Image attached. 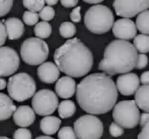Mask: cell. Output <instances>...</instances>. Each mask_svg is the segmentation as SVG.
<instances>
[{
	"instance_id": "cell-1",
	"label": "cell",
	"mask_w": 149,
	"mask_h": 139,
	"mask_svg": "<svg viewBox=\"0 0 149 139\" xmlns=\"http://www.w3.org/2000/svg\"><path fill=\"white\" fill-rule=\"evenodd\" d=\"M76 97L83 110L90 115H103L114 108L118 88L111 77L104 73L86 76L77 86Z\"/></svg>"
},
{
	"instance_id": "cell-2",
	"label": "cell",
	"mask_w": 149,
	"mask_h": 139,
	"mask_svg": "<svg viewBox=\"0 0 149 139\" xmlns=\"http://www.w3.org/2000/svg\"><path fill=\"white\" fill-rule=\"evenodd\" d=\"M53 58L59 71L72 78L84 77L93 66V53L78 38L68 39L56 48Z\"/></svg>"
},
{
	"instance_id": "cell-3",
	"label": "cell",
	"mask_w": 149,
	"mask_h": 139,
	"mask_svg": "<svg viewBox=\"0 0 149 139\" xmlns=\"http://www.w3.org/2000/svg\"><path fill=\"white\" fill-rule=\"evenodd\" d=\"M138 55V51L132 43L125 40H114L106 46L98 68L108 76L130 73L136 68Z\"/></svg>"
},
{
	"instance_id": "cell-4",
	"label": "cell",
	"mask_w": 149,
	"mask_h": 139,
	"mask_svg": "<svg viewBox=\"0 0 149 139\" xmlns=\"http://www.w3.org/2000/svg\"><path fill=\"white\" fill-rule=\"evenodd\" d=\"M84 24L91 33L101 35L112 29L114 15L105 5H93L85 13Z\"/></svg>"
},
{
	"instance_id": "cell-5",
	"label": "cell",
	"mask_w": 149,
	"mask_h": 139,
	"mask_svg": "<svg viewBox=\"0 0 149 139\" xmlns=\"http://www.w3.org/2000/svg\"><path fill=\"white\" fill-rule=\"evenodd\" d=\"M36 88L35 80L27 73H19L11 76L7 83L9 97L19 102L33 97L36 93Z\"/></svg>"
},
{
	"instance_id": "cell-6",
	"label": "cell",
	"mask_w": 149,
	"mask_h": 139,
	"mask_svg": "<svg viewBox=\"0 0 149 139\" xmlns=\"http://www.w3.org/2000/svg\"><path fill=\"white\" fill-rule=\"evenodd\" d=\"M49 47L47 43L40 38H29L21 46L22 59L30 66H40L47 59Z\"/></svg>"
},
{
	"instance_id": "cell-7",
	"label": "cell",
	"mask_w": 149,
	"mask_h": 139,
	"mask_svg": "<svg viewBox=\"0 0 149 139\" xmlns=\"http://www.w3.org/2000/svg\"><path fill=\"white\" fill-rule=\"evenodd\" d=\"M114 122L126 129H133L140 123V112L135 100H123L112 108Z\"/></svg>"
},
{
	"instance_id": "cell-8",
	"label": "cell",
	"mask_w": 149,
	"mask_h": 139,
	"mask_svg": "<svg viewBox=\"0 0 149 139\" xmlns=\"http://www.w3.org/2000/svg\"><path fill=\"white\" fill-rule=\"evenodd\" d=\"M74 130L79 139H100L103 134V124L94 115H85L74 122Z\"/></svg>"
},
{
	"instance_id": "cell-9",
	"label": "cell",
	"mask_w": 149,
	"mask_h": 139,
	"mask_svg": "<svg viewBox=\"0 0 149 139\" xmlns=\"http://www.w3.org/2000/svg\"><path fill=\"white\" fill-rule=\"evenodd\" d=\"M32 106L34 112L39 116H50L58 108V97L51 90L42 89L33 96Z\"/></svg>"
},
{
	"instance_id": "cell-10",
	"label": "cell",
	"mask_w": 149,
	"mask_h": 139,
	"mask_svg": "<svg viewBox=\"0 0 149 139\" xmlns=\"http://www.w3.org/2000/svg\"><path fill=\"white\" fill-rule=\"evenodd\" d=\"M116 13L123 19H131L149 8V0H114Z\"/></svg>"
},
{
	"instance_id": "cell-11",
	"label": "cell",
	"mask_w": 149,
	"mask_h": 139,
	"mask_svg": "<svg viewBox=\"0 0 149 139\" xmlns=\"http://www.w3.org/2000/svg\"><path fill=\"white\" fill-rule=\"evenodd\" d=\"M19 66V57L13 48L7 46L0 47V78L11 76Z\"/></svg>"
},
{
	"instance_id": "cell-12",
	"label": "cell",
	"mask_w": 149,
	"mask_h": 139,
	"mask_svg": "<svg viewBox=\"0 0 149 139\" xmlns=\"http://www.w3.org/2000/svg\"><path fill=\"white\" fill-rule=\"evenodd\" d=\"M112 33L116 38L128 41L137 36L136 24L131 19L118 20L112 26Z\"/></svg>"
},
{
	"instance_id": "cell-13",
	"label": "cell",
	"mask_w": 149,
	"mask_h": 139,
	"mask_svg": "<svg viewBox=\"0 0 149 139\" xmlns=\"http://www.w3.org/2000/svg\"><path fill=\"white\" fill-rule=\"evenodd\" d=\"M116 88L120 94L125 96H130L135 94L140 87V78L134 73L123 74L116 80Z\"/></svg>"
},
{
	"instance_id": "cell-14",
	"label": "cell",
	"mask_w": 149,
	"mask_h": 139,
	"mask_svg": "<svg viewBox=\"0 0 149 139\" xmlns=\"http://www.w3.org/2000/svg\"><path fill=\"white\" fill-rule=\"evenodd\" d=\"M13 118L15 125L22 128H27L35 122L36 115L33 108H30L29 105H21L17 108L13 115Z\"/></svg>"
},
{
	"instance_id": "cell-15",
	"label": "cell",
	"mask_w": 149,
	"mask_h": 139,
	"mask_svg": "<svg viewBox=\"0 0 149 139\" xmlns=\"http://www.w3.org/2000/svg\"><path fill=\"white\" fill-rule=\"evenodd\" d=\"M37 75L42 82L46 84H52L54 82H57L60 71L55 64L48 61L40 64L37 70Z\"/></svg>"
},
{
	"instance_id": "cell-16",
	"label": "cell",
	"mask_w": 149,
	"mask_h": 139,
	"mask_svg": "<svg viewBox=\"0 0 149 139\" xmlns=\"http://www.w3.org/2000/svg\"><path fill=\"white\" fill-rule=\"evenodd\" d=\"M76 90H77L76 81L72 77H68V76L58 79L55 84L56 95L63 98V99L70 98L72 96H74Z\"/></svg>"
},
{
	"instance_id": "cell-17",
	"label": "cell",
	"mask_w": 149,
	"mask_h": 139,
	"mask_svg": "<svg viewBox=\"0 0 149 139\" xmlns=\"http://www.w3.org/2000/svg\"><path fill=\"white\" fill-rule=\"evenodd\" d=\"M3 24L5 26L7 37L9 38V40L19 39L25 32L24 23L17 17H10V19L5 20V21H3Z\"/></svg>"
},
{
	"instance_id": "cell-18",
	"label": "cell",
	"mask_w": 149,
	"mask_h": 139,
	"mask_svg": "<svg viewBox=\"0 0 149 139\" xmlns=\"http://www.w3.org/2000/svg\"><path fill=\"white\" fill-rule=\"evenodd\" d=\"M61 125V121L58 117L47 116L44 117L40 122V129L47 136L55 134Z\"/></svg>"
},
{
	"instance_id": "cell-19",
	"label": "cell",
	"mask_w": 149,
	"mask_h": 139,
	"mask_svg": "<svg viewBox=\"0 0 149 139\" xmlns=\"http://www.w3.org/2000/svg\"><path fill=\"white\" fill-rule=\"evenodd\" d=\"M17 110V106L8 95L0 92V121L9 119Z\"/></svg>"
},
{
	"instance_id": "cell-20",
	"label": "cell",
	"mask_w": 149,
	"mask_h": 139,
	"mask_svg": "<svg viewBox=\"0 0 149 139\" xmlns=\"http://www.w3.org/2000/svg\"><path fill=\"white\" fill-rule=\"evenodd\" d=\"M135 102L140 110L149 112V85H142L135 92Z\"/></svg>"
},
{
	"instance_id": "cell-21",
	"label": "cell",
	"mask_w": 149,
	"mask_h": 139,
	"mask_svg": "<svg viewBox=\"0 0 149 139\" xmlns=\"http://www.w3.org/2000/svg\"><path fill=\"white\" fill-rule=\"evenodd\" d=\"M76 110L77 108L74 105V102L72 100H62L58 104V115L62 119L70 118L76 114Z\"/></svg>"
},
{
	"instance_id": "cell-22",
	"label": "cell",
	"mask_w": 149,
	"mask_h": 139,
	"mask_svg": "<svg viewBox=\"0 0 149 139\" xmlns=\"http://www.w3.org/2000/svg\"><path fill=\"white\" fill-rule=\"evenodd\" d=\"M136 28L144 35H149V10L143 11L137 15Z\"/></svg>"
},
{
	"instance_id": "cell-23",
	"label": "cell",
	"mask_w": 149,
	"mask_h": 139,
	"mask_svg": "<svg viewBox=\"0 0 149 139\" xmlns=\"http://www.w3.org/2000/svg\"><path fill=\"white\" fill-rule=\"evenodd\" d=\"M133 45L135 46L137 51L140 53L145 54L149 52V35H144V34H140L137 35L134 38V43Z\"/></svg>"
},
{
	"instance_id": "cell-24",
	"label": "cell",
	"mask_w": 149,
	"mask_h": 139,
	"mask_svg": "<svg viewBox=\"0 0 149 139\" xmlns=\"http://www.w3.org/2000/svg\"><path fill=\"white\" fill-rule=\"evenodd\" d=\"M34 33L36 37L40 39H46L50 37L52 33V27L48 22H39L34 28Z\"/></svg>"
},
{
	"instance_id": "cell-25",
	"label": "cell",
	"mask_w": 149,
	"mask_h": 139,
	"mask_svg": "<svg viewBox=\"0 0 149 139\" xmlns=\"http://www.w3.org/2000/svg\"><path fill=\"white\" fill-rule=\"evenodd\" d=\"M77 33V28L74 27V24L72 22H63L59 26V34L63 38L72 39Z\"/></svg>"
},
{
	"instance_id": "cell-26",
	"label": "cell",
	"mask_w": 149,
	"mask_h": 139,
	"mask_svg": "<svg viewBox=\"0 0 149 139\" xmlns=\"http://www.w3.org/2000/svg\"><path fill=\"white\" fill-rule=\"evenodd\" d=\"M23 4L25 8H27L29 11L40 13V10L45 6V1L44 0H23Z\"/></svg>"
},
{
	"instance_id": "cell-27",
	"label": "cell",
	"mask_w": 149,
	"mask_h": 139,
	"mask_svg": "<svg viewBox=\"0 0 149 139\" xmlns=\"http://www.w3.org/2000/svg\"><path fill=\"white\" fill-rule=\"evenodd\" d=\"M39 21V13H33V11H25L23 15V22L28 26L37 25Z\"/></svg>"
},
{
	"instance_id": "cell-28",
	"label": "cell",
	"mask_w": 149,
	"mask_h": 139,
	"mask_svg": "<svg viewBox=\"0 0 149 139\" xmlns=\"http://www.w3.org/2000/svg\"><path fill=\"white\" fill-rule=\"evenodd\" d=\"M54 15H55V10H54V8L52 6H48V5H45L39 13V17L42 19L43 22L51 21V20H53Z\"/></svg>"
},
{
	"instance_id": "cell-29",
	"label": "cell",
	"mask_w": 149,
	"mask_h": 139,
	"mask_svg": "<svg viewBox=\"0 0 149 139\" xmlns=\"http://www.w3.org/2000/svg\"><path fill=\"white\" fill-rule=\"evenodd\" d=\"M58 139H77V135L72 127H63L58 131Z\"/></svg>"
},
{
	"instance_id": "cell-30",
	"label": "cell",
	"mask_w": 149,
	"mask_h": 139,
	"mask_svg": "<svg viewBox=\"0 0 149 139\" xmlns=\"http://www.w3.org/2000/svg\"><path fill=\"white\" fill-rule=\"evenodd\" d=\"M13 0H0V17L6 15L11 10Z\"/></svg>"
},
{
	"instance_id": "cell-31",
	"label": "cell",
	"mask_w": 149,
	"mask_h": 139,
	"mask_svg": "<svg viewBox=\"0 0 149 139\" xmlns=\"http://www.w3.org/2000/svg\"><path fill=\"white\" fill-rule=\"evenodd\" d=\"M13 139H32V133L27 128H19L13 133Z\"/></svg>"
},
{
	"instance_id": "cell-32",
	"label": "cell",
	"mask_w": 149,
	"mask_h": 139,
	"mask_svg": "<svg viewBox=\"0 0 149 139\" xmlns=\"http://www.w3.org/2000/svg\"><path fill=\"white\" fill-rule=\"evenodd\" d=\"M109 134L112 137H120L124 134V128L118 124H116V122H113L109 126Z\"/></svg>"
},
{
	"instance_id": "cell-33",
	"label": "cell",
	"mask_w": 149,
	"mask_h": 139,
	"mask_svg": "<svg viewBox=\"0 0 149 139\" xmlns=\"http://www.w3.org/2000/svg\"><path fill=\"white\" fill-rule=\"evenodd\" d=\"M70 17L72 20V22L74 23H80L82 20V15H81V7L77 6L72 9V11L70 13Z\"/></svg>"
},
{
	"instance_id": "cell-34",
	"label": "cell",
	"mask_w": 149,
	"mask_h": 139,
	"mask_svg": "<svg viewBox=\"0 0 149 139\" xmlns=\"http://www.w3.org/2000/svg\"><path fill=\"white\" fill-rule=\"evenodd\" d=\"M148 64V57L146 54H139L138 55V60H137L136 68L138 70H142V68H146V66Z\"/></svg>"
},
{
	"instance_id": "cell-35",
	"label": "cell",
	"mask_w": 149,
	"mask_h": 139,
	"mask_svg": "<svg viewBox=\"0 0 149 139\" xmlns=\"http://www.w3.org/2000/svg\"><path fill=\"white\" fill-rule=\"evenodd\" d=\"M138 139H149V120L142 126V130L139 133Z\"/></svg>"
},
{
	"instance_id": "cell-36",
	"label": "cell",
	"mask_w": 149,
	"mask_h": 139,
	"mask_svg": "<svg viewBox=\"0 0 149 139\" xmlns=\"http://www.w3.org/2000/svg\"><path fill=\"white\" fill-rule=\"evenodd\" d=\"M7 38V32L5 29V26L2 22L0 21V47L5 43Z\"/></svg>"
},
{
	"instance_id": "cell-37",
	"label": "cell",
	"mask_w": 149,
	"mask_h": 139,
	"mask_svg": "<svg viewBox=\"0 0 149 139\" xmlns=\"http://www.w3.org/2000/svg\"><path fill=\"white\" fill-rule=\"evenodd\" d=\"M79 0H60V3L63 7H66V8H72V7H74L78 4Z\"/></svg>"
},
{
	"instance_id": "cell-38",
	"label": "cell",
	"mask_w": 149,
	"mask_h": 139,
	"mask_svg": "<svg viewBox=\"0 0 149 139\" xmlns=\"http://www.w3.org/2000/svg\"><path fill=\"white\" fill-rule=\"evenodd\" d=\"M140 82L143 85H149V72H144L140 77Z\"/></svg>"
},
{
	"instance_id": "cell-39",
	"label": "cell",
	"mask_w": 149,
	"mask_h": 139,
	"mask_svg": "<svg viewBox=\"0 0 149 139\" xmlns=\"http://www.w3.org/2000/svg\"><path fill=\"white\" fill-rule=\"evenodd\" d=\"M84 2L89 3V4H99L100 2L104 1V0H83Z\"/></svg>"
},
{
	"instance_id": "cell-40",
	"label": "cell",
	"mask_w": 149,
	"mask_h": 139,
	"mask_svg": "<svg viewBox=\"0 0 149 139\" xmlns=\"http://www.w3.org/2000/svg\"><path fill=\"white\" fill-rule=\"evenodd\" d=\"M5 87H7V83L4 79L0 78V90H3Z\"/></svg>"
},
{
	"instance_id": "cell-41",
	"label": "cell",
	"mask_w": 149,
	"mask_h": 139,
	"mask_svg": "<svg viewBox=\"0 0 149 139\" xmlns=\"http://www.w3.org/2000/svg\"><path fill=\"white\" fill-rule=\"evenodd\" d=\"M45 3L48 5V6H52V5H55L56 3L58 2V0H44Z\"/></svg>"
},
{
	"instance_id": "cell-42",
	"label": "cell",
	"mask_w": 149,
	"mask_h": 139,
	"mask_svg": "<svg viewBox=\"0 0 149 139\" xmlns=\"http://www.w3.org/2000/svg\"><path fill=\"white\" fill-rule=\"evenodd\" d=\"M36 139H54V138H52V137H50V136H39V137H37Z\"/></svg>"
},
{
	"instance_id": "cell-43",
	"label": "cell",
	"mask_w": 149,
	"mask_h": 139,
	"mask_svg": "<svg viewBox=\"0 0 149 139\" xmlns=\"http://www.w3.org/2000/svg\"><path fill=\"white\" fill-rule=\"evenodd\" d=\"M0 139H9L8 137H5V136H0Z\"/></svg>"
}]
</instances>
